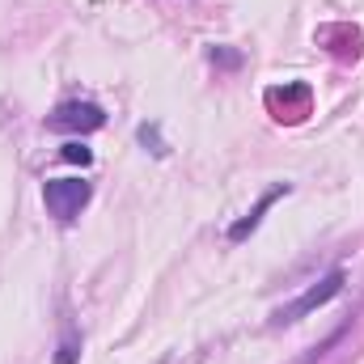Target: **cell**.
I'll use <instances>...</instances> for the list:
<instances>
[{"label":"cell","instance_id":"5","mask_svg":"<svg viewBox=\"0 0 364 364\" xmlns=\"http://www.w3.org/2000/svg\"><path fill=\"white\" fill-rule=\"evenodd\" d=\"M64 157H68V161H81V166L93 161V153L85 149V144H64Z\"/></svg>","mask_w":364,"mask_h":364},{"label":"cell","instance_id":"1","mask_svg":"<svg viewBox=\"0 0 364 364\" xmlns=\"http://www.w3.org/2000/svg\"><path fill=\"white\" fill-rule=\"evenodd\" d=\"M93 186L85 178H47L43 182V203L55 220H73L81 216V208L90 203Z\"/></svg>","mask_w":364,"mask_h":364},{"label":"cell","instance_id":"2","mask_svg":"<svg viewBox=\"0 0 364 364\" xmlns=\"http://www.w3.org/2000/svg\"><path fill=\"white\" fill-rule=\"evenodd\" d=\"M343 292V272L335 267V272H326L314 288H305L292 305H284V309H275V326H288V322H301L305 314H314V309H322L326 301H335Z\"/></svg>","mask_w":364,"mask_h":364},{"label":"cell","instance_id":"4","mask_svg":"<svg viewBox=\"0 0 364 364\" xmlns=\"http://www.w3.org/2000/svg\"><path fill=\"white\" fill-rule=\"evenodd\" d=\"M288 191H292V186H288V182H279V186H275V191H267V195H263V199H259V208H255V212H250V216H246V220H237V225H233V229H229V242H242V237H246V233H255V229H259V220H263V212H267V208H272L275 199H279V195H288Z\"/></svg>","mask_w":364,"mask_h":364},{"label":"cell","instance_id":"3","mask_svg":"<svg viewBox=\"0 0 364 364\" xmlns=\"http://www.w3.org/2000/svg\"><path fill=\"white\" fill-rule=\"evenodd\" d=\"M51 132H97L106 127V110L97 102H60L47 119Z\"/></svg>","mask_w":364,"mask_h":364}]
</instances>
